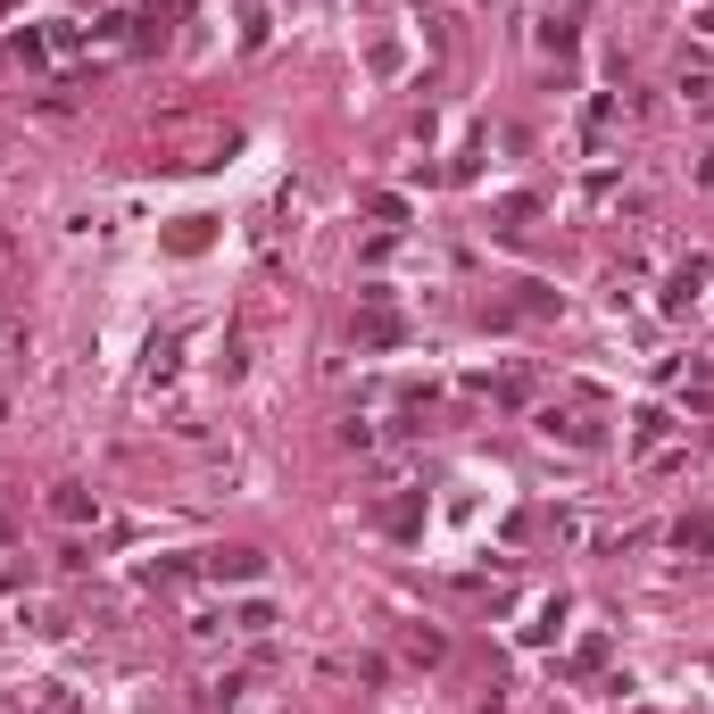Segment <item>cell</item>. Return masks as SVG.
I'll return each instance as SVG.
<instances>
[{
  "mask_svg": "<svg viewBox=\"0 0 714 714\" xmlns=\"http://www.w3.org/2000/svg\"><path fill=\"white\" fill-rule=\"evenodd\" d=\"M540 433L565 440V449H599V440H606V433H599V415H573V408H548V415H540Z\"/></svg>",
  "mask_w": 714,
  "mask_h": 714,
  "instance_id": "cell-1",
  "label": "cell"
},
{
  "mask_svg": "<svg viewBox=\"0 0 714 714\" xmlns=\"http://www.w3.org/2000/svg\"><path fill=\"white\" fill-rule=\"evenodd\" d=\"M665 440H673V415H665V408H639V415H632V457H657Z\"/></svg>",
  "mask_w": 714,
  "mask_h": 714,
  "instance_id": "cell-2",
  "label": "cell"
},
{
  "mask_svg": "<svg viewBox=\"0 0 714 714\" xmlns=\"http://www.w3.org/2000/svg\"><path fill=\"white\" fill-rule=\"evenodd\" d=\"M208 573H216V582H258L266 557H258V548H216V557H208Z\"/></svg>",
  "mask_w": 714,
  "mask_h": 714,
  "instance_id": "cell-3",
  "label": "cell"
},
{
  "mask_svg": "<svg viewBox=\"0 0 714 714\" xmlns=\"http://www.w3.org/2000/svg\"><path fill=\"white\" fill-rule=\"evenodd\" d=\"M673 92L690 100V109H706V100H714V76H706V67H698V58H681V76H673Z\"/></svg>",
  "mask_w": 714,
  "mask_h": 714,
  "instance_id": "cell-4",
  "label": "cell"
},
{
  "mask_svg": "<svg viewBox=\"0 0 714 714\" xmlns=\"http://www.w3.org/2000/svg\"><path fill=\"white\" fill-rule=\"evenodd\" d=\"M51 507L67 515V524H92V515H100V499H83L76 482H58V499H51Z\"/></svg>",
  "mask_w": 714,
  "mask_h": 714,
  "instance_id": "cell-5",
  "label": "cell"
}]
</instances>
